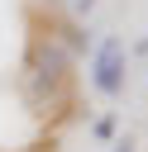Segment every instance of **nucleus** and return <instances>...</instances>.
Returning <instances> with one entry per match:
<instances>
[{
  "mask_svg": "<svg viewBox=\"0 0 148 152\" xmlns=\"http://www.w3.org/2000/svg\"><path fill=\"white\" fill-rule=\"evenodd\" d=\"M95 90L100 95H119V86H124V48L115 43V38H105L100 43V52H95Z\"/></svg>",
  "mask_w": 148,
  "mask_h": 152,
  "instance_id": "f257e3e1",
  "label": "nucleus"
},
{
  "mask_svg": "<svg viewBox=\"0 0 148 152\" xmlns=\"http://www.w3.org/2000/svg\"><path fill=\"white\" fill-rule=\"evenodd\" d=\"M115 152H134V147H129V142H115Z\"/></svg>",
  "mask_w": 148,
  "mask_h": 152,
  "instance_id": "f03ea898",
  "label": "nucleus"
},
{
  "mask_svg": "<svg viewBox=\"0 0 148 152\" xmlns=\"http://www.w3.org/2000/svg\"><path fill=\"white\" fill-rule=\"evenodd\" d=\"M48 152H53V147H48Z\"/></svg>",
  "mask_w": 148,
  "mask_h": 152,
  "instance_id": "7ed1b4c3",
  "label": "nucleus"
}]
</instances>
